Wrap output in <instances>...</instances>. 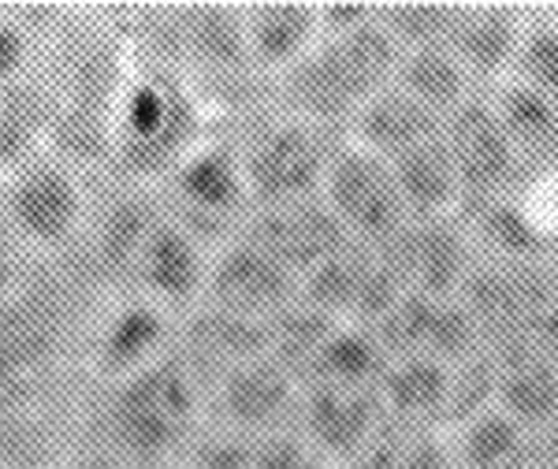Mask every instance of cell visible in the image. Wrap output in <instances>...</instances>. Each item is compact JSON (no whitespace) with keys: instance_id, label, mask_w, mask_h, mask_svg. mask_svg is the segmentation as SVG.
<instances>
[{"instance_id":"obj_8","label":"cell","mask_w":558,"mask_h":469,"mask_svg":"<svg viewBox=\"0 0 558 469\" xmlns=\"http://www.w3.org/2000/svg\"><path fill=\"white\" fill-rule=\"evenodd\" d=\"M324 205L331 209L350 242L368 250H384L410 224V209L402 202L399 179L391 165L376 153L343 139L328 176H324Z\"/></svg>"},{"instance_id":"obj_22","label":"cell","mask_w":558,"mask_h":469,"mask_svg":"<svg viewBox=\"0 0 558 469\" xmlns=\"http://www.w3.org/2000/svg\"><path fill=\"white\" fill-rule=\"evenodd\" d=\"M492 112L499 116L510 146L518 149L521 165H558V105L539 97L536 89L521 86L518 79H499L484 89Z\"/></svg>"},{"instance_id":"obj_20","label":"cell","mask_w":558,"mask_h":469,"mask_svg":"<svg viewBox=\"0 0 558 469\" xmlns=\"http://www.w3.org/2000/svg\"><path fill=\"white\" fill-rule=\"evenodd\" d=\"M454 469H521L536 455V432L502 406H484L447 429Z\"/></svg>"},{"instance_id":"obj_25","label":"cell","mask_w":558,"mask_h":469,"mask_svg":"<svg viewBox=\"0 0 558 469\" xmlns=\"http://www.w3.org/2000/svg\"><path fill=\"white\" fill-rule=\"evenodd\" d=\"M52 123V86L26 79L0 86V171H20Z\"/></svg>"},{"instance_id":"obj_15","label":"cell","mask_w":558,"mask_h":469,"mask_svg":"<svg viewBox=\"0 0 558 469\" xmlns=\"http://www.w3.org/2000/svg\"><path fill=\"white\" fill-rule=\"evenodd\" d=\"M387 421L380 387H336L302 384L299 429L331 458L336 469H347L365 450L368 440Z\"/></svg>"},{"instance_id":"obj_1","label":"cell","mask_w":558,"mask_h":469,"mask_svg":"<svg viewBox=\"0 0 558 469\" xmlns=\"http://www.w3.org/2000/svg\"><path fill=\"white\" fill-rule=\"evenodd\" d=\"M209 395L179 350L123 381L86 395V447H101L134 469H172L205 425Z\"/></svg>"},{"instance_id":"obj_26","label":"cell","mask_w":558,"mask_h":469,"mask_svg":"<svg viewBox=\"0 0 558 469\" xmlns=\"http://www.w3.org/2000/svg\"><path fill=\"white\" fill-rule=\"evenodd\" d=\"M347 469H454L444 429H417L387 418Z\"/></svg>"},{"instance_id":"obj_13","label":"cell","mask_w":558,"mask_h":469,"mask_svg":"<svg viewBox=\"0 0 558 469\" xmlns=\"http://www.w3.org/2000/svg\"><path fill=\"white\" fill-rule=\"evenodd\" d=\"M299 402L302 384L272 358L231 369L209 387L213 425L242 432V436H265V432L294 425Z\"/></svg>"},{"instance_id":"obj_21","label":"cell","mask_w":558,"mask_h":469,"mask_svg":"<svg viewBox=\"0 0 558 469\" xmlns=\"http://www.w3.org/2000/svg\"><path fill=\"white\" fill-rule=\"evenodd\" d=\"M439 131H444V120L432 116L428 108H421L413 97H407L391 83L380 97H373V101L357 112V120L350 123L347 139L391 165V160L407 157L410 149L432 142Z\"/></svg>"},{"instance_id":"obj_27","label":"cell","mask_w":558,"mask_h":469,"mask_svg":"<svg viewBox=\"0 0 558 469\" xmlns=\"http://www.w3.org/2000/svg\"><path fill=\"white\" fill-rule=\"evenodd\" d=\"M510 79L558 105V20H525Z\"/></svg>"},{"instance_id":"obj_6","label":"cell","mask_w":558,"mask_h":469,"mask_svg":"<svg viewBox=\"0 0 558 469\" xmlns=\"http://www.w3.org/2000/svg\"><path fill=\"white\" fill-rule=\"evenodd\" d=\"M339 146H343V134L324 131L317 123L268 105V112H260L239 139L250 205L268 209V205L320 197L324 176Z\"/></svg>"},{"instance_id":"obj_7","label":"cell","mask_w":558,"mask_h":469,"mask_svg":"<svg viewBox=\"0 0 558 469\" xmlns=\"http://www.w3.org/2000/svg\"><path fill=\"white\" fill-rule=\"evenodd\" d=\"M160 205L179 228H186L197 242L220 250L242 231L254 213L242 176L239 139L209 134L172 176L160 183Z\"/></svg>"},{"instance_id":"obj_9","label":"cell","mask_w":558,"mask_h":469,"mask_svg":"<svg viewBox=\"0 0 558 469\" xmlns=\"http://www.w3.org/2000/svg\"><path fill=\"white\" fill-rule=\"evenodd\" d=\"M160 216H165L160 194L146 191V187L116 183L105 194L86 239L75 242V254L83 257L89 276L101 284V291H123L131 299L142 254H146V242Z\"/></svg>"},{"instance_id":"obj_33","label":"cell","mask_w":558,"mask_h":469,"mask_svg":"<svg viewBox=\"0 0 558 469\" xmlns=\"http://www.w3.org/2000/svg\"><path fill=\"white\" fill-rule=\"evenodd\" d=\"M521 469H547V466H539V462H536V455H533V462H525Z\"/></svg>"},{"instance_id":"obj_14","label":"cell","mask_w":558,"mask_h":469,"mask_svg":"<svg viewBox=\"0 0 558 469\" xmlns=\"http://www.w3.org/2000/svg\"><path fill=\"white\" fill-rule=\"evenodd\" d=\"M239 234H246L257 246H265L268 254L283 261L299 279L317 273L324 261H331L339 250L350 246V234L331 216L324 197H302V202L254 209Z\"/></svg>"},{"instance_id":"obj_23","label":"cell","mask_w":558,"mask_h":469,"mask_svg":"<svg viewBox=\"0 0 558 469\" xmlns=\"http://www.w3.org/2000/svg\"><path fill=\"white\" fill-rule=\"evenodd\" d=\"M395 86L413 97L421 108H428L432 116H439V120H447V116L481 94V83L465 71V64L447 45H421V49L399 52Z\"/></svg>"},{"instance_id":"obj_18","label":"cell","mask_w":558,"mask_h":469,"mask_svg":"<svg viewBox=\"0 0 558 469\" xmlns=\"http://www.w3.org/2000/svg\"><path fill=\"white\" fill-rule=\"evenodd\" d=\"M521 31H525V20H518V12H510V8L454 4L444 45L462 60L481 89H488L492 83L510 75Z\"/></svg>"},{"instance_id":"obj_3","label":"cell","mask_w":558,"mask_h":469,"mask_svg":"<svg viewBox=\"0 0 558 469\" xmlns=\"http://www.w3.org/2000/svg\"><path fill=\"white\" fill-rule=\"evenodd\" d=\"M395 64L399 45L387 38L373 8V15L362 23L324 31L299 64L276 79L268 105L347 139L357 112L395 83Z\"/></svg>"},{"instance_id":"obj_16","label":"cell","mask_w":558,"mask_h":469,"mask_svg":"<svg viewBox=\"0 0 558 469\" xmlns=\"http://www.w3.org/2000/svg\"><path fill=\"white\" fill-rule=\"evenodd\" d=\"M209 261L213 250L205 242H197L186 228H179L172 216L165 213L146 242L134 294L157 302L168 313H191L205 299Z\"/></svg>"},{"instance_id":"obj_24","label":"cell","mask_w":558,"mask_h":469,"mask_svg":"<svg viewBox=\"0 0 558 469\" xmlns=\"http://www.w3.org/2000/svg\"><path fill=\"white\" fill-rule=\"evenodd\" d=\"M391 171L399 179L402 202L410 209V220H447V216H462L465 197L458 171L447 153L444 131L425 146L410 149L407 157L391 160Z\"/></svg>"},{"instance_id":"obj_31","label":"cell","mask_w":558,"mask_h":469,"mask_svg":"<svg viewBox=\"0 0 558 469\" xmlns=\"http://www.w3.org/2000/svg\"><path fill=\"white\" fill-rule=\"evenodd\" d=\"M26 268H31V261H26V242L15 234L12 220H8V213H4V197H0V299L26 276Z\"/></svg>"},{"instance_id":"obj_10","label":"cell","mask_w":558,"mask_h":469,"mask_svg":"<svg viewBox=\"0 0 558 469\" xmlns=\"http://www.w3.org/2000/svg\"><path fill=\"white\" fill-rule=\"evenodd\" d=\"M83 187L60 157H31L4 191V213L26 246L68 254L83 228Z\"/></svg>"},{"instance_id":"obj_30","label":"cell","mask_w":558,"mask_h":469,"mask_svg":"<svg viewBox=\"0 0 558 469\" xmlns=\"http://www.w3.org/2000/svg\"><path fill=\"white\" fill-rule=\"evenodd\" d=\"M0 20V86L26 83L34 64V45H38V20Z\"/></svg>"},{"instance_id":"obj_12","label":"cell","mask_w":558,"mask_h":469,"mask_svg":"<svg viewBox=\"0 0 558 469\" xmlns=\"http://www.w3.org/2000/svg\"><path fill=\"white\" fill-rule=\"evenodd\" d=\"M444 142L458 171V183H462V213L481 209V205L495 202L499 194H507L518 183L521 171H525L518 149L510 146L507 131H502L499 116L492 112L484 89L470 105H462L458 112L447 116Z\"/></svg>"},{"instance_id":"obj_29","label":"cell","mask_w":558,"mask_h":469,"mask_svg":"<svg viewBox=\"0 0 558 469\" xmlns=\"http://www.w3.org/2000/svg\"><path fill=\"white\" fill-rule=\"evenodd\" d=\"M254 469H336V466H331V458L294 421L287 429L254 436Z\"/></svg>"},{"instance_id":"obj_28","label":"cell","mask_w":558,"mask_h":469,"mask_svg":"<svg viewBox=\"0 0 558 469\" xmlns=\"http://www.w3.org/2000/svg\"><path fill=\"white\" fill-rule=\"evenodd\" d=\"M179 462L183 469H254V436L223 425H202Z\"/></svg>"},{"instance_id":"obj_32","label":"cell","mask_w":558,"mask_h":469,"mask_svg":"<svg viewBox=\"0 0 558 469\" xmlns=\"http://www.w3.org/2000/svg\"><path fill=\"white\" fill-rule=\"evenodd\" d=\"M57 469H134V466H128L116 455H108V450H101V447H86V450L68 455Z\"/></svg>"},{"instance_id":"obj_17","label":"cell","mask_w":558,"mask_h":469,"mask_svg":"<svg viewBox=\"0 0 558 469\" xmlns=\"http://www.w3.org/2000/svg\"><path fill=\"white\" fill-rule=\"evenodd\" d=\"M175 328L179 321L168 317V310H160L157 302L142 299V294L123 299L101 321L94 339V369L101 384L123 381V376L165 358L168 350H175Z\"/></svg>"},{"instance_id":"obj_4","label":"cell","mask_w":558,"mask_h":469,"mask_svg":"<svg viewBox=\"0 0 558 469\" xmlns=\"http://www.w3.org/2000/svg\"><path fill=\"white\" fill-rule=\"evenodd\" d=\"M205 139L209 116L191 79L165 64H146L123 89L108 168L116 183L160 187Z\"/></svg>"},{"instance_id":"obj_2","label":"cell","mask_w":558,"mask_h":469,"mask_svg":"<svg viewBox=\"0 0 558 469\" xmlns=\"http://www.w3.org/2000/svg\"><path fill=\"white\" fill-rule=\"evenodd\" d=\"M101 284L75 246L49 261H31L26 276L0 299V395L68 373Z\"/></svg>"},{"instance_id":"obj_19","label":"cell","mask_w":558,"mask_h":469,"mask_svg":"<svg viewBox=\"0 0 558 469\" xmlns=\"http://www.w3.org/2000/svg\"><path fill=\"white\" fill-rule=\"evenodd\" d=\"M242 20L254 71L265 79L272 75V83L299 64L324 34L320 4H254L242 8Z\"/></svg>"},{"instance_id":"obj_5","label":"cell","mask_w":558,"mask_h":469,"mask_svg":"<svg viewBox=\"0 0 558 469\" xmlns=\"http://www.w3.org/2000/svg\"><path fill=\"white\" fill-rule=\"evenodd\" d=\"M120 41L105 31H75L60 45L52 79L49 142L71 168H108L112 131L128 89Z\"/></svg>"},{"instance_id":"obj_11","label":"cell","mask_w":558,"mask_h":469,"mask_svg":"<svg viewBox=\"0 0 558 469\" xmlns=\"http://www.w3.org/2000/svg\"><path fill=\"white\" fill-rule=\"evenodd\" d=\"M299 299L302 279L246 234H235L220 250H213L202 305L272 324Z\"/></svg>"}]
</instances>
